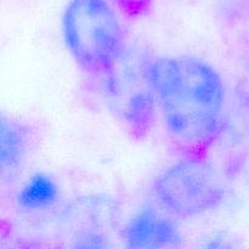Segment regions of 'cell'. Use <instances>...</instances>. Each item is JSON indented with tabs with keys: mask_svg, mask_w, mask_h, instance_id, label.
I'll list each match as a JSON object with an SVG mask.
<instances>
[{
	"mask_svg": "<svg viewBox=\"0 0 249 249\" xmlns=\"http://www.w3.org/2000/svg\"><path fill=\"white\" fill-rule=\"evenodd\" d=\"M165 131L181 156L206 157L224 125L226 91L215 67L195 56L143 60Z\"/></svg>",
	"mask_w": 249,
	"mask_h": 249,
	"instance_id": "1",
	"label": "cell"
},
{
	"mask_svg": "<svg viewBox=\"0 0 249 249\" xmlns=\"http://www.w3.org/2000/svg\"><path fill=\"white\" fill-rule=\"evenodd\" d=\"M111 0H70L61 19L65 45L82 72L111 74L126 55V36Z\"/></svg>",
	"mask_w": 249,
	"mask_h": 249,
	"instance_id": "2",
	"label": "cell"
},
{
	"mask_svg": "<svg viewBox=\"0 0 249 249\" xmlns=\"http://www.w3.org/2000/svg\"><path fill=\"white\" fill-rule=\"evenodd\" d=\"M152 195L172 216L192 219L218 209L225 202L228 187L208 156H181L157 175Z\"/></svg>",
	"mask_w": 249,
	"mask_h": 249,
	"instance_id": "3",
	"label": "cell"
},
{
	"mask_svg": "<svg viewBox=\"0 0 249 249\" xmlns=\"http://www.w3.org/2000/svg\"><path fill=\"white\" fill-rule=\"evenodd\" d=\"M119 121L135 140L147 136L156 121L157 102L146 79L143 61L138 68L124 70L123 60L111 74L99 79Z\"/></svg>",
	"mask_w": 249,
	"mask_h": 249,
	"instance_id": "4",
	"label": "cell"
},
{
	"mask_svg": "<svg viewBox=\"0 0 249 249\" xmlns=\"http://www.w3.org/2000/svg\"><path fill=\"white\" fill-rule=\"evenodd\" d=\"M122 240L129 248H168L179 247L182 236L168 212L143 207L126 221Z\"/></svg>",
	"mask_w": 249,
	"mask_h": 249,
	"instance_id": "5",
	"label": "cell"
},
{
	"mask_svg": "<svg viewBox=\"0 0 249 249\" xmlns=\"http://www.w3.org/2000/svg\"><path fill=\"white\" fill-rule=\"evenodd\" d=\"M0 142L1 179L6 181L16 177L23 165L29 152L31 134L18 121L2 114Z\"/></svg>",
	"mask_w": 249,
	"mask_h": 249,
	"instance_id": "6",
	"label": "cell"
},
{
	"mask_svg": "<svg viewBox=\"0 0 249 249\" xmlns=\"http://www.w3.org/2000/svg\"><path fill=\"white\" fill-rule=\"evenodd\" d=\"M58 198L55 180L45 173H36L23 185L17 195L19 207L27 211L50 208Z\"/></svg>",
	"mask_w": 249,
	"mask_h": 249,
	"instance_id": "7",
	"label": "cell"
},
{
	"mask_svg": "<svg viewBox=\"0 0 249 249\" xmlns=\"http://www.w3.org/2000/svg\"><path fill=\"white\" fill-rule=\"evenodd\" d=\"M119 11L130 19H140L148 16L155 0H111Z\"/></svg>",
	"mask_w": 249,
	"mask_h": 249,
	"instance_id": "8",
	"label": "cell"
}]
</instances>
